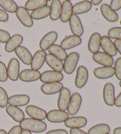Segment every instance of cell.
<instances>
[{
  "label": "cell",
  "instance_id": "6da1fadb",
  "mask_svg": "<svg viewBox=\"0 0 121 134\" xmlns=\"http://www.w3.org/2000/svg\"><path fill=\"white\" fill-rule=\"evenodd\" d=\"M19 126L22 129V130H27L30 133H42L46 128V124L42 121L36 120L33 118H24L22 121L20 122Z\"/></svg>",
  "mask_w": 121,
  "mask_h": 134
},
{
  "label": "cell",
  "instance_id": "7a4b0ae2",
  "mask_svg": "<svg viewBox=\"0 0 121 134\" xmlns=\"http://www.w3.org/2000/svg\"><path fill=\"white\" fill-rule=\"evenodd\" d=\"M79 60V54L77 52H71L67 55L64 63H63V70L64 72L67 75L72 74L77 68Z\"/></svg>",
  "mask_w": 121,
  "mask_h": 134
},
{
  "label": "cell",
  "instance_id": "3957f363",
  "mask_svg": "<svg viewBox=\"0 0 121 134\" xmlns=\"http://www.w3.org/2000/svg\"><path fill=\"white\" fill-rule=\"evenodd\" d=\"M39 79H40V81L43 82L44 84L60 82L64 79V75L61 72H56L54 70H48V71H45L44 72L41 74Z\"/></svg>",
  "mask_w": 121,
  "mask_h": 134
},
{
  "label": "cell",
  "instance_id": "277c9868",
  "mask_svg": "<svg viewBox=\"0 0 121 134\" xmlns=\"http://www.w3.org/2000/svg\"><path fill=\"white\" fill-rule=\"evenodd\" d=\"M82 104V97L79 93H73L71 95V98L67 107L68 115L73 116L77 114Z\"/></svg>",
  "mask_w": 121,
  "mask_h": 134
},
{
  "label": "cell",
  "instance_id": "5b68a950",
  "mask_svg": "<svg viewBox=\"0 0 121 134\" xmlns=\"http://www.w3.org/2000/svg\"><path fill=\"white\" fill-rule=\"evenodd\" d=\"M16 16L18 18V20L22 25H24L25 27L30 28L33 25V20L30 16L29 12L24 8V7H18V10L16 12Z\"/></svg>",
  "mask_w": 121,
  "mask_h": 134
},
{
  "label": "cell",
  "instance_id": "8992f818",
  "mask_svg": "<svg viewBox=\"0 0 121 134\" xmlns=\"http://www.w3.org/2000/svg\"><path fill=\"white\" fill-rule=\"evenodd\" d=\"M103 99L105 104L108 106L114 105L115 89L112 83H107L103 88Z\"/></svg>",
  "mask_w": 121,
  "mask_h": 134
},
{
  "label": "cell",
  "instance_id": "52a82bcc",
  "mask_svg": "<svg viewBox=\"0 0 121 134\" xmlns=\"http://www.w3.org/2000/svg\"><path fill=\"white\" fill-rule=\"evenodd\" d=\"M8 78L12 81H16L19 79L20 74V63L18 59L12 58L10 60L7 67Z\"/></svg>",
  "mask_w": 121,
  "mask_h": 134
},
{
  "label": "cell",
  "instance_id": "ba28073f",
  "mask_svg": "<svg viewBox=\"0 0 121 134\" xmlns=\"http://www.w3.org/2000/svg\"><path fill=\"white\" fill-rule=\"evenodd\" d=\"M69 118L68 113L65 111L59 109H53L47 113L46 119L52 123H62L64 122Z\"/></svg>",
  "mask_w": 121,
  "mask_h": 134
},
{
  "label": "cell",
  "instance_id": "9c48e42d",
  "mask_svg": "<svg viewBox=\"0 0 121 134\" xmlns=\"http://www.w3.org/2000/svg\"><path fill=\"white\" fill-rule=\"evenodd\" d=\"M89 79V72L86 67L80 66L77 70L75 78V85L77 88H83L86 85Z\"/></svg>",
  "mask_w": 121,
  "mask_h": 134
},
{
  "label": "cell",
  "instance_id": "30bf717a",
  "mask_svg": "<svg viewBox=\"0 0 121 134\" xmlns=\"http://www.w3.org/2000/svg\"><path fill=\"white\" fill-rule=\"evenodd\" d=\"M26 112L27 115L30 116V118L39 121L45 120L47 116V113L45 110L33 105H27L26 107Z\"/></svg>",
  "mask_w": 121,
  "mask_h": 134
},
{
  "label": "cell",
  "instance_id": "8fae6325",
  "mask_svg": "<svg viewBox=\"0 0 121 134\" xmlns=\"http://www.w3.org/2000/svg\"><path fill=\"white\" fill-rule=\"evenodd\" d=\"M69 25H70V30L73 34V36L80 37L83 35L84 29L82 24V22L77 15L73 14V15L69 20Z\"/></svg>",
  "mask_w": 121,
  "mask_h": 134
},
{
  "label": "cell",
  "instance_id": "7c38bea8",
  "mask_svg": "<svg viewBox=\"0 0 121 134\" xmlns=\"http://www.w3.org/2000/svg\"><path fill=\"white\" fill-rule=\"evenodd\" d=\"M58 33L54 31L49 32L47 34H46L44 36L42 37V39L39 42V48L42 51H47L48 48L52 46L54 42L57 41L58 38Z\"/></svg>",
  "mask_w": 121,
  "mask_h": 134
},
{
  "label": "cell",
  "instance_id": "4fadbf2b",
  "mask_svg": "<svg viewBox=\"0 0 121 134\" xmlns=\"http://www.w3.org/2000/svg\"><path fill=\"white\" fill-rule=\"evenodd\" d=\"M59 93H60V94H59V97L58 99V109L61 110V111H66L67 109L70 98H71L70 91L67 87H63Z\"/></svg>",
  "mask_w": 121,
  "mask_h": 134
},
{
  "label": "cell",
  "instance_id": "5bb4252c",
  "mask_svg": "<svg viewBox=\"0 0 121 134\" xmlns=\"http://www.w3.org/2000/svg\"><path fill=\"white\" fill-rule=\"evenodd\" d=\"M92 59L98 64L102 66H112L114 63V60L110 55L105 54L104 52H97L92 55Z\"/></svg>",
  "mask_w": 121,
  "mask_h": 134
},
{
  "label": "cell",
  "instance_id": "9a60e30c",
  "mask_svg": "<svg viewBox=\"0 0 121 134\" xmlns=\"http://www.w3.org/2000/svg\"><path fill=\"white\" fill-rule=\"evenodd\" d=\"M100 46L105 54L110 55L112 57L117 54V51L115 48L114 44L112 42V40L107 36H103L101 38Z\"/></svg>",
  "mask_w": 121,
  "mask_h": 134
},
{
  "label": "cell",
  "instance_id": "2e32d148",
  "mask_svg": "<svg viewBox=\"0 0 121 134\" xmlns=\"http://www.w3.org/2000/svg\"><path fill=\"white\" fill-rule=\"evenodd\" d=\"M93 74L98 79H108L115 75L114 69L112 66L98 67L94 69Z\"/></svg>",
  "mask_w": 121,
  "mask_h": 134
},
{
  "label": "cell",
  "instance_id": "e0dca14e",
  "mask_svg": "<svg viewBox=\"0 0 121 134\" xmlns=\"http://www.w3.org/2000/svg\"><path fill=\"white\" fill-rule=\"evenodd\" d=\"M46 51L42 50L37 51L32 57V61L30 64L31 69L38 71L39 69H41L44 63L46 62Z\"/></svg>",
  "mask_w": 121,
  "mask_h": 134
},
{
  "label": "cell",
  "instance_id": "ac0fdd59",
  "mask_svg": "<svg viewBox=\"0 0 121 134\" xmlns=\"http://www.w3.org/2000/svg\"><path fill=\"white\" fill-rule=\"evenodd\" d=\"M41 73L39 71L33 69H24L19 74V79L24 82L36 81L40 79Z\"/></svg>",
  "mask_w": 121,
  "mask_h": 134
},
{
  "label": "cell",
  "instance_id": "d6986e66",
  "mask_svg": "<svg viewBox=\"0 0 121 134\" xmlns=\"http://www.w3.org/2000/svg\"><path fill=\"white\" fill-rule=\"evenodd\" d=\"M87 118L83 116H77V117H70L68 118L64 121V125L67 127L70 128H80L84 127L87 124Z\"/></svg>",
  "mask_w": 121,
  "mask_h": 134
},
{
  "label": "cell",
  "instance_id": "ffe728a7",
  "mask_svg": "<svg viewBox=\"0 0 121 134\" xmlns=\"http://www.w3.org/2000/svg\"><path fill=\"white\" fill-rule=\"evenodd\" d=\"M73 15V5L70 1L64 0L61 3V12H60V20L62 23L69 22Z\"/></svg>",
  "mask_w": 121,
  "mask_h": 134
},
{
  "label": "cell",
  "instance_id": "44dd1931",
  "mask_svg": "<svg viewBox=\"0 0 121 134\" xmlns=\"http://www.w3.org/2000/svg\"><path fill=\"white\" fill-rule=\"evenodd\" d=\"M81 43H82V39L80 37L72 35L64 38L60 42V46L64 51H66L79 46V44H81Z\"/></svg>",
  "mask_w": 121,
  "mask_h": 134
},
{
  "label": "cell",
  "instance_id": "7402d4cb",
  "mask_svg": "<svg viewBox=\"0 0 121 134\" xmlns=\"http://www.w3.org/2000/svg\"><path fill=\"white\" fill-rule=\"evenodd\" d=\"M30 98L28 95L26 94H18L13 95L8 97V104L11 105H14L16 107L25 106L30 103Z\"/></svg>",
  "mask_w": 121,
  "mask_h": 134
},
{
  "label": "cell",
  "instance_id": "603a6c76",
  "mask_svg": "<svg viewBox=\"0 0 121 134\" xmlns=\"http://www.w3.org/2000/svg\"><path fill=\"white\" fill-rule=\"evenodd\" d=\"M24 41V38L20 34H15L12 36L10 39L6 42L5 46V51L8 53H11L12 51H14V50L20 47Z\"/></svg>",
  "mask_w": 121,
  "mask_h": 134
},
{
  "label": "cell",
  "instance_id": "cb8c5ba5",
  "mask_svg": "<svg viewBox=\"0 0 121 134\" xmlns=\"http://www.w3.org/2000/svg\"><path fill=\"white\" fill-rule=\"evenodd\" d=\"M64 87V85L61 82H53L43 84L41 86V91L46 95H52L58 93Z\"/></svg>",
  "mask_w": 121,
  "mask_h": 134
},
{
  "label": "cell",
  "instance_id": "d4e9b609",
  "mask_svg": "<svg viewBox=\"0 0 121 134\" xmlns=\"http://www.w3.org/2000/svg\"><path fill=\"white\" fill-rule=\"evenodd\" d=\"M101 35L99 32H94L91 35L89 42H88V49L92 54H95L99 51L101 48Z\"/></svg>",
  "mask_w": 121,
  "mask_h": 134
},
{
  "label": "cell",
  "instance_id": "484cf974",
  "mask_svg": "<svg viewBox=\"0 0 121 134\" xmlns=\"http://www.w3.org/2000/svg\"><path fill=\"white\" fill-rule=\"evenodd\" d=\"M100 9H101V13L102 14L103 18L106 20H108V22L114 23L118 20V19H119L118 14L110 8L109 5L104 3L102 5Z\"/></svg>",
  "mask_w": 121,
  "mask_h": 134
},
{
  "label": "cell",
  "instance_id": "4316f807",
  "mask_svg": "<svg viewBox=\"0 0 121 134\" xmlns=\"http://www.w3.org/2000/svg\"><path fill=\"white\" fill-rule=\"evenodd\" d=\"M15 54L25 65H30L33 56L30 51L24 46H20L14 50Z\"/></svg>",
  "mask_w": 121,
  "mask_h": 134
},
{
  "label": "cell",
  "instance_id": "83f0119b",
  "mask_svg": "<svg viewBox=\"0 0 121 134\" xmlns=\"http://www.w3.org/2000/svg\"><path fill=\"white\" fill-rule=\"evenodd\" d=\"M6 112L8 115L16 122L22 121L24 119V111L18 107L8 105L6 107Z\"/></svg>",
  "mask_w": 121,
  "mask_h": 134
},
{
  "label": "cell",
  "instance_id": "f1b7e54d",
  "mask_svg": "<svg viewBox=\"0 0 121 134\" xmlns=\"http://www.w3.org/2000/svg\"><path fill=\"white\" fill-rule=\"evenodd\" d=\"M46 63L54 71L61 72L63 71V62L53 55L48 54L46 57Z\"/></svg>",
  "mask_w": 121,
  "mask_h": 134
},
{
  "label": "cell",
  "instance_id": "f546056e",
  "mask_svg": "<svg viewBox=\"0 0 121 134\" xmlns=\"http://www.w3.org/2000/svg\"><path fill=\"white\" fill-rule=\"evenodd\" d=\"M92 8L90 1H82L76 3L73 6V14L78 16V14H83L89 12Z\"/></svg>",
  "mask_w": 121,
  "mask_h": 134
},
{
  "label": "cell",
  "instance_id": "4dcf8cb0",
  "mask_svg": "<svg viewBox=\"0 0 121 134\" xmlns=\"http://www.w3.org/2000/svg\"><path fill=\"white\" fill-rule=\"evenodd\" d=\"M61 12V2L59 0H53L51 2L50 5V19L55 21L60 18Z\"/></svg>",
  "mask_w": 121,
  "mask_h": 134
},
{
  "label": "cell",
  "instance_id": "1f68e13d",
  "mask_svg": "<svg viewBox=\"0 0 121 134\" xmlns=\"http://www.w3.org/2000/svg\"><path fill=\"white\" fill-rule=\"evenodd\" d=\"M49 14H50V6L46 5L33 11L30 14V16L33 20H39L46 18L49 16Z\"/></svg>",
  "mask_w": 121,
  "mask_h": 134
},
{
  "label": "cell",
  "instance_id": "d6a6232c",
  "mask_svg": "<svg viewBox=\"0 0 121 134\" xmlns=\"http://www.w3.org/2000/svg\"><path fill=\"white\" fill-rule=\"evenodd\" d=\"M48 51L50 54L53 55L61 61L65 60L67 56L66 51H64L60 45H58V44H53L48 48Z\"/></svg>",
  "mask_w": 121,
  "mask_h": 134
},
{
  "label": "cell",
  "instance_id": "836d02e7",
  "mask_svg": "<svg viewBox=\"0 0 121 134\" xmlns=\"http://www.w3.org/2000/svg\"><path fill=\"white\" fill-rule=\"evenodd\" d=\"M48 1L47 0H28L25 4V8L29 11H34L39 8L47 5Z\"/></svg>",
  "mask_w": 121,
  "mask_h": 134
},
{
  "label": "cell",
  "instance_id": "e575fe53",
  "mask_svg": "<svg viewBox=\"0 0 121 134\" xmlns=\"http://www.w3.org/2000/svg\"><path fill=\"white\" fill-rule=\"evenodd\" d=\"M110 131V127L106 124H98L91 127L88 134H108Z\"/></svg>",
  "mask_w": 121,
  "mask_h": 134
},
{
  "label": "cell",
  "instance_id": "d590c367",
  "mask_svg": "<svg viewBox=\"0 0 121 134\" xmlns=\"http://www.w3.org/2000/svg\"><path fill=\"white\" fill-rule=\"evenodd\" d=\"M0 7L5 12L9 13H16L18 10V5L13 0H0Z\"/></svg>",
  "mask_w": 121,
  "mask_h": 134
},
{
  "label": "cell",
  "instance_id": "8d00e7d4",
  "mask_svg": "<svg viewBox=\"0 0 121 134\" xmlns=\"http://www.w3.org/2000/svg\"><path fill=\"white\" fill-rule=\"evenodd\" d=\"M108 37L110 39L114 38L115 40H121V27H113L110 29L108 32Z\"/></svg>",
  "mask_w": 121,
  "mask_h": 134
},
{
  "label": "cell",
  "instance_id": "74e56055",
  "mask_svg": "<svg viewBox=\"0 0 121 134\" xmlns=\"http://www.w3.org/2000/svg\"><path fill=\"white\" fill-rule=\"evenodd\" d=\"M8 97L6 90L0 86V107L6 108L8 105Z\"/></svg>",
  "mask_w": 121,
  "mask_h": 134
},
{
  "label": "cell",
  "instance_id": "f35d334b",
  "mask_svg": "<svg viewBox=\"0 0 121 134\" xmlns=\"http://www.w3.org/2000/svg\"><path fill=\"white\" fill-rule=\"evenodd\" d=\"M8 72H7V67L4 63L0 61V81L1 82H6L8 80Z\"/></svg>",
  "mask_w": 121,
  "mask_h": 134
},
{
  "label": "cell",
  "instance_id": "ab89813d",
  "mask_svg": "<svg viewBox=\"0 0 121 134\" xmlns=\"http://www.w3.org/2000/svg\"><path fill=\"white\" fill-rule=\"evenodd\" d=\"M114 72L117 79L121 81V57L117 58L114 63Z\"/></svg>",
  "mask_w": 121,
  "mask_h": 134
},
{
  "label": "cell",
  "instance_id": "60d3db41",
  "mask_svg": "<svg viewBox=\"0 0 121 134\" xmlns=\"http://www.w3.org/2000/svg\"><path fill=\"white\" fill-rule=\"evenodd\" d=\"M10 34L8 32L0 29V42L6 43L10 39Z\"/></svg>",
  "mask_w": 121,
  "mask_h": 134
},
{
  "label": "cell",
  "instance_id": "b9f144b4",
  "mask_svg": "<svg viewBox=\"0 0 121 134\" xmlns=\"http://www.w3.org/2000/svg\"><path fill=\"white\" fill-rule=\"evenodd\" d=\"M109 6L110 8L114 11L115 12L119 11L121 8V0H112L110 1V4Z\"/></svg>",
  "mask_w": 121,
  "mask_h": 134
},
{
  "label": "cell",
  "instance_id": "7bdbcfd3",
  "mask_svg": "<svg viewBox=\"0 0 121 134\" xmlns=\"http://www.w3.org/2000/svg\"><path fill=\"white\" fill-rule=\"evenodd\" d=\"M21 132H22V129L21 128V127L19 125L18 126L16 125L14 126L7 134H21Z\"/></svg>",
  "mask_w": 121,
  "mask_h": 134
},
{
  "label": "cell",
  "instance_id": "ee69618b",
  "mask_svg": "<svg viewBox=\"0 0 121 134\" xmlns=\"http://www.w3.org/2000/svg\"><path fill=\"white\" fill-rule=\"evenodd\" d=\"M8 20V14L3 9L0 8V22H7Z\"/></svg>",
  "mask_w": 121,
  "mask_h": 134
},
{
  "label": "cell",
  "instance_id": "f6af8a7d",
  "mask_svg": "<svg viewBox=\"0 0 121 134\" xmlns=\"http://www.w3.org/2000/svg\"><path fill=\"white\" fill-rule=\"evenodd\" d=\"M46 134H68L67 131L63 129H57V130H52L48 131Z\"/></svg>",
  "mask_w": 121,
  "mask_h": 134
},
{
  "label": "cell",
  "instance_id": "bcb514c9",
  "mask_svg": "<svg viewBox=\"0 0 121 134\" xmlns=\"http://www.w3.org/2000/svg\"><path fill=\"white\" fill-rule=\"evenodd\" d=\"M70 134H88L87 133L84 132L81 129L78 128H72L70 130Z\"/></svg>",
  "mask_w": 121,
  "mask_h": 134
},
{
  "label": "cell",
  "instance_id": "7dc6e473",
  "mask_svg": "<svg viewBox=\"0 0 121 134\" xmlns=\"http://www.w3.org/2000/svg\"><path fill=\"white\" fill-rule=\"evenodd\" d=\"M114 44L117 49V51L119 52V54L121 55V40H115Z\"/></svg>",
  "mask_w": 121,
  "mask_h": 134
},
{
  "label": "cell",
  "instance_id": "c3c4849f",
  "mask_svg": "<svg viewBox=\"0 0 121 134\" xmlns=\"http://www.w3.org/2000/svg\"><path fill=\"white\" fill-rule=\"evenodd\" d=\"M114 105L117 107H121V92L118 94V96L115 98Z\"/></svg>",
  "mask_w": 121,
  "mask_h": 134
},
{
  "label": "cell",
  "instance_id": "681fc988",
  "mask_svg": "<svg viewBox=\"0 0 121 134\" xmlns=\"http://www.w3.org/2000/svg\"><path fill=\"white\" fill-rule=\"evenodd\" d=\"M92 5H98L99 4H101L102 2V0H92L90 2Z\"/></svg>",
  "mask_w": 121,
  "mask_h": 134
},
{
  "label": "cell",
  "instance_id": "f907efd6",
  "mask_svg": "<svg viewBox=\"0 0 121 134\" xmlns=\"http://www.w3.org/2000/svg\"><path fill=\"white\" fill-rule=\"evenodd\" d=\"M114 134H121V127L115 128L114 130Z\"/></svg>",
  "mask_w": 121,
  "mask_h": 134
},
{
  "label": "cell",
  "instance_id": "816d5d0a",
  "mask_svg": "<svg viewBox=\"0 0 121 134\" xmlns=\"http://www.w3.org/2000/svg\"><path fill=\"white\" fill-rule=\"evenodd\" d=\"M21 134H32V133H30L29 131H27V130H22Z\"/></svg>",
  "mask_w": 121,
  "mask_h": 134
},
{
  "label": "cell",
  "instance_id": "f5cc1de1",
  "mask_svg": "<svg viewBox=\"0 0 121 134\" xmlns=\"http://www.w3.org/2000/svg\"><path fill=\"white\" fill-rule=\"evenodd\" d=\"M0 134H7V132H6L5 130L0 129Z\"/></svg>",
  "mask_w": 121,
  "mask_h": 134
},
{
  "label": "cell",
  "instance_id": "db71d44e",
  "mask_svg": "<svg viewBox=\"0 0 121 134\" xmlns=\"http://www.w3.org/2000/svg\"><path fill=\"white\" fill-rule=\"evenodd\" d=\"M119 85H120V87H121V81H120V83H119Z\"/></svg>",
  "mask_w": 121,
  "mask_h": 134
},
{
  "label": "cell",
  "instance_id": "11a10c76",
  "mask_svg": "<svg viewBox=\"0 0 121 134\" xmlns=\"http://www.w3.org/2000/svg\"><path fill=\"white\" fill-rule=\"evenodd\" d=\"M120 25H121V20H120Z\"/></svg>",
  "mask_w": 121,
  "mask_h": 134
},
{
  "label": "cell",
  "instance_id": "9f6ffc18",
  "mask_svg": "<svg viewBox=\"0 0 121 134\" xmlns=\"http://www.w3.org/2000/svg\"><path fill=\"white\" fill-rule=\"evenodd\" d=\"M108 134H110V133H108Z\"/></svg>",
  "mask_w": 121,
  "mask_h": 134
}]
</instances>
